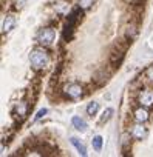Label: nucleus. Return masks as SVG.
Masks as SVG:
<instances>
[{
    "mask_svg": "<svg viewBox=\"0 0 153 157\" xmlns=\"http://www.w3.org/2000/svg\"><path fill=\"white\" fill-rule=\"evenodd\" d=\"M136 103L145 108H151L153 106V90H148V88L139 90L136 96Z\"/></svg>",
    "mask_w": 153,
    "mask_h": 157,
    "instance_id": "39448f33",
    "label": "nucleus"
},
{
    "mask_svg": "<svg viewBox=\"0 0 153 157\" xmlns=\"http://www.w3.org/2000/svg\"><path fill=\"white\" fill-rule=\"evenodd\" d=\"M51 63V56L46 49V46H37V48H33L31 52H30V65L33 66V69L36 71H40V69H45L48 68Z\"/></svg>",
    "mask_w": 153,
    "mask_h": 157,
    "instance_id": "f257e3e1",
    "label": "nucleus"
},
{
    "mask_svg": "<svg viewBox=\"0 0 153 157\" xmlns=\"http://www.w3.org/2000/svg\"><path fill=\"white\" fill-rule=\"evenodd\" d=\"M62 93H63V96H65L68 100H79V99H82L84 94H85L84 86H82L81 83H76V82L66 83V85L63 86Z\"/></svg>",
    "mask_w": 153,
    "mask_h": 157,
    "instance_id": "7ed1b4c3",
    "label": "nucleus"
},
{
    "mask_svg": "<svg viewBox=\"0 0 153 157\" xmlns=\"http://www.w3.org/2000/svg\"><path fill=\"white\" fill-rule=\"evenodd\" d=\"M46 114H48V109H46V108H42V109H39V111L36 113V116H34L33 122H34V123H36V122H39V120H40V119H43Z\"/></svg>",
    "mask_w": 153,
    "mask_h": 157,
    "instance_id": "aec40b11",
    "label": "nucleus"
},
{
    "mask_svg": "<svg viewBox=\"0 0 153 157\" xmlns=\"http://www.w3.org/2000/svg\"><path fill=\"white\" fill-rule=\"evenodd\" d=\"M131 117H133V120H135V122L147 123V122L150 120V111H148V108L138 105V106L133 109V113H131Z\"/></svg>",
    "mask_w": 153,
    "mask_h": 157,
    "instance_id": "423d86ee",
    "label": "nucleus"
},
{
    "mask_svg": "<svg viewBox=\"0 0 153 157\" xmlns=\"http://www.w3.org/2000/svg\"><path fill=\"white\" fill-rule=\"evenodd\" d=\"M70 143L76 148V151L79 152V155H82V157H85L88 152H87V146L84 145V142L82 140H79L78 137H70Z\"/></svg>",
    "mask_w": 153,
    "mask_h": 157,
    "instance_id": "1a4fd4ad",
    "label": "nucleus"
},
{
    "mask_svg": "<svg viewBox=\"0 0 153 157\" xmlns=\"http://www.w3.org/2000/svg\"><path fill=\"white\" fill-rule=\"evenodd\" d=\"M54 11L59 14V16H65L70 13V3L66 0H59V2L54 3Z\"/></svg>",
    "mask_w": 153,
    "mask_h": 157,
    "instance_id": "9d476101",
    "label": "nucleus"
},
{
    "mask_svg": "<svg viewBox=\"0 0 153 157\" xmlns=\"http://www.w3.org/2000/svg\"><path fill=\"white\" fill-rule=\"evenodd\" d=\"M16 23H17L16 16H14V14H6V16L3 17V22H2V31L6 33V34L11 33V31L14 29Z\"/></svg>",
    "mask_w": 153,
    "mask_h": 157,
    "instance_id": "0eeeda50",
    "label": "nucleus"
},
{
    "mask_svg": "<svg viewBox=\"0 0 153 157\" xmlns=\"http://www.w3.org/2000/svg\"><path fill=\"white\" fill-rule=\"evenodd\" d=\"M131 139H133V137L130 136L128 131L121 136V146H122V151H124V152L128 151V148H130V145H131Z\"/></svg>",
    "mask_w": 153,
    "mask_h": 157,
    "instance_id": "4468645a",
    "label": "nucleus"
},
{
    "mask_svg": "<svg viewBox=\"0 0 153 157\" xmlns=\"http://www.w3.org/2000/svg\"><path fill=\"white\" fill-rule=\"evenodd\" d=\"M122 59H124V51H113V52H111V56H110V62H111V65H113V66L121 65Z\"/></svg>",
    "mask_w": 153,
    "mask_h": 157,
    "instance_id": "2eb2a0df",
    "label": "nucleus"
},
{
    "mask_svg": "<svg viewBox=\"0 0 153 157\" xmlns=\"http://www.w3.org/2000/svg\"><path fill=\"white\" fill-rule=\"evenodd\" d=\"M144 78H145V82L153 85V65H148L144 69Z\"/></svg>",
    "mask_w": 153,
    "mask_h": 157,
    "instance_id": "a211bd4d",
    "label": "nucleus"
},
{
    "mask_svg": "<svg viewBox=\"0 0 153 157\" xmlns=\"http://www.w3.org/2000/svg\"><path fill=\"white\" fill-rule=\"evenodd\" d=\"M91 146H93L95 151H101L102 146H104V139H102V136H95V137L91 139Z\"/></svg>",
    "mask_w": 153,
    "mask_h": 157,
    "instance_id": "f3484780",
    "label": "nucleus"
},
{
    "mask_svg": "<svg viewBox=\"0 0 153 157\" xmlns=\"http://www.w3.org/2000/svg\"><path fill=\"white\" fill-rule=\"evenodd\" d=\"M56 37H57V33H56V29L51 28V26L40 28V29L37 31V34H36V40H37V43L42 45V46H50V45H53L54 40H56Z\"/></svg>",
    "mask_w": 153,
    "mask_h": 157,
    "instance_id": "f03ea898",
    "label": "nucleus"
},
{
    "mask_svg": "<svg viewBox=\"0 0 153 157\" xmlns=\"http://www.w3.org/2000/svg\"><path fill=\"white\" fill-rule=\"evenodd\" d=\"M99 109H101V105L96 102V100H93V102H90L88 105H87V114L90 116V117H95V116H98V113H99Z\"/></svg>",
    "mask_w": 153,
    "mask_h": 157,
    "instance_id": "ddd939ff",
    "label": "nucleus"
},
{
    "mask_svg": "<svg viewBox=\"0 0 153 157\" xmlns=\"http://www.w3.org/2000/svg\"><path fill=\"white\" fill-rule=\"evenodd\" d=\"M124 36H125V39L131 43V42L136 39V36H138V26L133 25V23L127 25V26H125V31H124Z\"/></svg>",
    "mask_w": 153,
    "mask_h": 157,
    "instance_id": "9b49d317",
    "label": "nucleus"
},
{
    "mask_svg": "<svg viewBox=\"0 0 153 157\" xmlns=\"http://www.w3.org/2000/svg\"><path fill=\"white\" fill-rule=\"evenodd\" d=\"M113 114H115L113 108H105V109L102 111V116H101V119H99V123H107L108 120H111Z\"/></svg>",
    "mask_w": 153,
    "mask_h": 157,
    "instance_id": "dca6fc26",
    "label": "nucleus"
},
{
    "mask_svg": "<svg viewBox=\"0 0 153 157\" xmlns=\"http://www.w3.org/2000/svg\"><path fill=\"white\" fill-rule=\"evenodd\" d=\"M71 123H73V126H74L76 129H78L79 132H85V131H87V128H88L87 120H85L84 117H81V116H73Z\"/></svg>",
    "mask_w": 153,
    "mask_h": 157,
    "instance_id": "6e6552de",
    "label": "nucleus"
},
{
    "mask_svg": "<svg viewBox=\"0 0 153 157\" xmlns=\"http://www.w3.org/2000/svg\"><path fill=\"white\" fill-rule=\"evenodd\" d=\"M14 3H16L17 8H22V6L26 3V0H14Z\"/></svg>",
    "mask_w": 153,
    "mask_h": 157,
    "instance_id": "412c9836",
    "label": "nucleus"
},
{
    "mask_svg": "<svg viewBox=\"0 0 153 157\" xmlns=\"http://www.w3.org/2000/svg\"><path fill=\"white\" fill-rule=\"evenodd\" d=\"M95 0H78V8H81L82 11H87L93 6Z\"/></svg>",
    "mask_w": 153,
    "mask_h": 157,
    "instance_id": "6ab92c4d",
    "label": "nucleus"
},
{
    "mask_svg": "<svg viewBox=\"0 0 153 157\" xmlns=\"http://www.w3.org/2000/svg\"><path fill=\"white\" fill-rule=\"evenodd\" d=\"M127 131L130 132L133 140H144L148 136V128L145 126V123H141V122H135L133 125L128 126Z\"/></svg>",
    "mask_w": 153,
    "mask_h": 157,
    "instance_id": "20e7f679",
    "label": "nucleus"
},
{
    "mask_svg": "<svg viewBox=\"0 0 153 157\" xmlns=\"http://www.w3.org/2000/svg\"><path fill=\"white\" fill-rule=\"evenodd\" d=\"M14 113H16L19 117H25V116L28 114V103H26L25 100L17 102L16 106H14Z\"/></svg>",
    "mask_w": 153,
    "mask_h": 157,
    "instance_id": "f8f14e48",
    "label": "nucleus"
}]
</instances>
